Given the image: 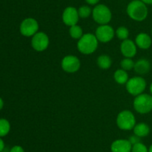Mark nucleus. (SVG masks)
<instances>
[{"label":"nucleus","instance_id":"obj_1","mask_svg":"<svg viewBox=\"0 0 152 152\" xmlns=\"http://www.w3.org/2000/svg\"><path fill=\"white\" fill-rule=\"evenodd\" d=\"M128 16L136 22H142L148 15V9L146 4L140 0H132L126 7Z\"/></svg>","mask_w":152,"mask_h":152},{"label":"nucleus","instance_id":"obj_2","mask_svg":"<svg viewBox=\"0 0 152 152\" xmlns=\"http://www.w3.org/2000/svg\"><path fill=\"white\" fill-rule=\"evenodd\" d=\"M99 41L94 34L86 33L78 40L77 47L79 52L83 55H88L93 54L96 50Z\"/></svg>","mask_w":152,"mask_h":152},{"label":"nucleus","instance_id":"obj_3","mask_svg":"<svg viewBox=\"0 0 152 152\" xmlns=\"http://www.w3.org/2000/svg\"><path fill=\"white\" fill-rule=\"evenodd\" d=\"M133 107L135 111L140 114H148L152 111V95L142 93L134 98Z\"/></svg>","mask_w":152,"mask_h":152},{"label":"nucleus","instance_id":"obj_4","mask_svg":"<svg viewBox=\"0 0 152 152\" xmlns=\"http://www.w3.org/2000/svg\"><path fill=\"white\" fill-rule=\"evenodd\" d=\"M92 17L95 22L101 25H106L112 19V13L109 7L104 4H98L92 9Z\"/></svg>","mask_w":152,"mask_h":152},{"label":"nucleus","instance_id":"obj_5","mask_svg":"<svg viewBox=\"0 0 152 152\" xmlns=\"http://www.w3.org/2000/svg\"><path fill=\"white\" fill-rule=\"evenodd\" d=\"M117 127L123 131L133 130L137 124L134 114L129 110H122L118 113L116 119Z\"/></svg>","mask_w":152,"mask_h":152},{"label":"nucleus","instance_id":"obj_6","mask_svg":"<svg viewBox=\"0 0 152 152\" xmlns=\"http://www.w3.org/2000/svg\"><path fill=\"white\" fill-rule=\"evenodd\" d=\"M146 80L142 76H134L131 77L126 83L127 92L134 97L143 93L146 89Z\"/></svg>","mask_w":152,"mask_h":152},{"label":"nucleus","instance_id":"obj_7","mask_svg":"<svg viewBox=\"0 0 152 152\" xmlns=\"http://www.w3.org/2000/svg\"><path fill=\"white\" fill-rule=\"evenodd\" d=\"M38 22L37 19L32 17H28L22 20L19 26V31L24 37H32L39 31Z\"/></svg>","mask_w":152,"mask_h":152},{"label":"nucleus","instance_id":"obj_8","mask_svg":"<svg viewBox=\"0 0 152 152\" xmlns=\"http://www.w3.org/2000/svg\"><path fill=\"white\" fill-rule=\"evenodd\" d=\"M31 43L34 50L41 52L48 49L50 43V40L46 33L43 31H38L31 37Z\"/></svg>","mask_w":152,"mask_h":152},{"label":"nucleus","instance_id":"obj_9","mask_svg":"<svg viewBox=\"0 0 152 152\" xmlns=\"http://www.w3.org/2000/svg\"><path fill=\"white\" fill-rule=\"evenodd\" d=\"M61 67L65 72L75 73L80 70L81 62L75 55H67L62 58L61 61Z\"/></svg>","mask_w":152,"mask_h":152},{"label":"nucleus","instance_id":"obj_10","mask_svg":"<svg viewBox=\"0 0 152 152\" xmlns=\"http://www.w3.org/2000/svg\"><path fill=\"white\" fill-rule=\"evenodd\" d=\"M95 36L98 41L102 43H109L115 36V31L112 26L108 24L101 25L97 27L95 31Z\"/></svg>","mask_w":152,"mask_h":152},{"label":"nucleus","instance_id":"obj_11","mask_svg":"<svg viewBox=\"0 0 152 152\" xmlns=\"http://www.w3.org/2000/svg\"><path fill=\"white\" fill-rule=\"evenodd\" d=\"M80 16L78 10L73 6H68L65 7L62 14V19L63 23L67 26H73L77 25Z\"/></svg>","mask_w":152,"mask_h":152},{"label":"nucleus","instance_id":"obj_12","mask_svg":"<svg viewBox=\"0 0 152 152\" xmlns=\"http://www.w3.org/2000/svg\"><path fill=\"white\" fill-rule=\"evenodd\" d=\"M120 52L125 58H132L137 55V46L134 41L130 39H126L123 40L120 44Z\"/></svg>","mask_w":152,"mask_h":152},{"label":"nucleus","instance_id":"obj_13","mask_svg":"<svg viewBox=\"0 0 152 152\" xmlns=\"http://www.w3.org/2000/svg\"><path fill=\"white\" fill-rule=\"evenodd\" d=\"M132 145L129 139H120L112 142L111 145V152H132Z\"/></svg>","mask_w":152,"mask_h":152},{"label":"nucleus","instance_id":"obj_14","mask_svg":"<svg viewBox=\"0 0 152 152\" xmlns=\"http://www.w3.org/2000/svg\"><path fill=\"white\" fill-rule=\"evenodd\" d=\"M137 46L142 50L150 49L152 45V38L148 34L145 32L139 33L135 37L134 40Z\"/></svg>","mask_w":152,"mask_h":152},{"label":"nucleus","instance_id":"obj_15","mask_svg":"<svg viewBox=\"0 0 152 152\" xmlns=\"http://www.w3.org/2000/svg\"><path fill=\"white\" fill-rule=\"evenodd\" d=\"M151 68L150 61L146 58H140L135 62L134 70L139 75L148 74Z\"/></svg>","mask_w":152,"mask_h":152},{"label":"nucleus","instance_id":"obj_16","mask_svg":"<svg viewBox=\"0 0 152 152\" xmlns=\"http://www.w3.org/2000/svg\"><path fill=\"white\" fill-rule=\"evenodd\" d=\"M134 134L137 135V137L142 138V137H145L150 134V129L149 125L145 122H140V123H137L135 125L134 128H133Z\"/></svg>","mask_w":152,"mask_h":152},{"label":"nucleus","instance_id":"obj_17","mask_svg":"<svg viewBox=\"0 0 152 152\" xmlns=\"http://www.w3.org/2000/svg\"><path fill=\"white\" fill-rule=\"evenodd\" d=\"M114 79L116 83H117L118 84H126L129 79L128 72L123 69H118L114 72Z\"/></svg>","mask_w":152,"mask_h":152},{"label":"nucleus","instance_id":"obj_18","mask_svg":"<svg viewBox=\"0 0 152 152\" xmlns=\"http://www.w3.org/2000/svg\"><path fill=\"white\" fill-rule=\"evenodd\" d=\"M96 64L102 69H108L112 65V60L108 55H101L96 59Z\"/></svg>","mask_w":152,"mask_h":152},{"label":"nucleus","instance_id":"obj_19","mask_svg":"<svg viewBox=\"0 0 152 152\" xmlns=\"http://www.w3.org/2000/svg\"><path fill=\"white\" fill-rule=\"evenodd\" d=\"M69 34L71 37H72L74 40H80L84 34H83V28H81V26L78 25H74L70 27Z\"/></svg>","mask_w":152,"mask_h":152},{"label":"nucleus","instance_id":"obj_20","mask_svg":"<svg viewBox=\"0 0 152 152\" xmlns=\"http://www.w3.org/2000/svg\"><path fill=\"white\" fill-rule=\"evenodd\" d=\"M10 130V124L6 119H0V137H4L8 134Z\"/></svg>","mask_w":152,"mask_h":152},{"label":"nucleus","instance_id":"obj_21","mask_svg":"<svg viewBox=\"0 0 152 152\" xmlns=\"http://www.w3.org/2000/svg\"><path fill=\"white\" fill-rule=\"evenodd\" d=\"M115 35L120 40H125L126 39H129V31L128 29V28H126V27L120 26L115 31Z\"/></svg>","mask_w":152,"mask_h":152},{"label":"nucleus","instance_id":"obj_22","mask_svg":"<svg viewBox=\"0 0 152 152\" xmlns=\"http://www.w3.org/2000/svg\"><path fill=\"white\" fill-rule=\"evenodd\" d=\"M77 10H78L79 16L82 19H86L92 15V9L88 5H82Z\"/></svg>","mask_w":152,"mask_h":152},{"label":"nucleus","instance_id":"obj_23","mask_svg":"<svg viewBox=\"0 0 152 152\" xmlns=\"http://www.w3.org/2000/svg\"><path fill=\"white\" fill-rule=\"evenodd\" d=\"M135 62L132 59V58H125L120 62V66L121 69L126 70V71H130V70L134 69Z\"/></svg>","mask_w":152,"mask_h":152},{"label":"nucleus","instance_id":"obj_24","mask_svg":"<svg viewBox=\"0 0 152 152\" xmlns=\"http://www.w3.org/2000/svg\"><path fill=\"white\" fill-rule=\"evenodd\" d=\"M132 152H148V148L145 145L140 142L132 145Z\"/></svg>","mask_w":152,"mask_h":152},{"label":"nucleus","instance_id":"obj_25","mask_svg":"<svg viewBox=\"0 0 152 152\" xmlns=\"http://www.w3.org/2000/svg\"><path fill=\"white\" fill-rule=\"evenodd\" d=\"M129 141L130 142L132 145H134L137 144V143L140 142V137H137L135 134H133V135H132L129 138Z\"/></svg>","mask_w":152,"mask_h":152},{"label":"nucleus","instance_id":"obj_26","mask_svg":"<svg viewBox=\"0 0 152 152\" xmlns=\"http://www.w3.org/2000/svg\"><path fill=\"white\" fill-rule=\"evenodd\" d=\"M10 152H25L23 148L20 145H15L10 148Z\"/></svg>","mask_w":152,"mask_h":152},{"label":"nucleus","instance_id":"obj_27","mask_svg":"<svg viewBox=\"0 0 152 152\" xmlns=\"http://www.w3.org/2000/svg\"><path fill=\"white\" fill-rule=\"evenodd\" d=\"M86 2L89 5H96V4H99V1L100 0H85Z\"/></svg>","mask_w":152,"mask_h":152},{"label":"nucleus","instance_id":"obj_28","mask_svg":"<svg viewBox=\"0 0 152 152\" xmlns=\"http://www.w3.org/2000/svg\"><path fill=\"white\" fill-rule=\"evenodd\" d=\"M5 148V145H4V142L3 141V139H1V137H0V152L4 150V148Z\"/></svg>","mask_w":152,"mask_h":152},{"label":"nucleus","instance_id":"obj_29","mask_svg":"<svg viewBox=\"0 0 152 152\" xmlns=\"http://www.w3.org/2000/svg\"><path fill=\"white\" fill-rule=\"evenodd\" d=\"M146 5H152V0H140Z\"/></svg>","mask_w":152,"mask_h":152},{"label":"nucleus","instance_id":"obj_30","mask_svg":"<svg viewBox=\"0 0 152 152\" xmlns=\"http://www.w3.org/2000/svg\"><path fill=\"white\" fill-rule=\"evenodd\" d=\"M3 107H4V101L2 98H0V110L3 108Z\"/></svg>","mask_w":152,"mask_h":152},{"label":"nucleus","instance_id":"obj_31","mask_svg":"<svg viewBox=\"0 0 152 152\" xmlns=\"http://www.w3.org/2000/svg\"><path fill=\"white\" fill-rule=\"evenodd\" d=\"M10 150H9V149L7 148V147H5V148H4V150H3L1 152H10Z\"/></svg>","mask_w":152,"mask_h":152},{"label":"nucleus","instance_id":"obj_32","mask_svg":"<svg viewBox=\"0 0 152 152\" xmlns=\"http://www.w3.org/2000/svg\"><path fill=\"white\" fill-rule=\"evenodd\" d=\"M149 91H150V94L152 95V82L149 86Z\"/></svg>","mask_w":152,"mask_h":152},{"label":"nucleus","instance_id":"obj_33","mask_svg":"<svg viewBox=\"0 0 152 152\" xmlns=\"http://www.w3.org/2000/svg\"><path fill=\"white\" fill-rule=\"evenodd\" d=\"M148 152H152V145H151L150 147L148 148Z\"/></svg>","mask_w":152,"mask_h":152},{"label":"nucleus","instance_id":"obj_34","mask_svg":"<svg viewBox=\"0 0 152 152\" xmlns=\"http://www.w3.org/2000/svg\"><path fill=\"white\" fill-rule=\"evenodd\" d=\"M151 36H152V28H151Z\"/></svg>","mask_w":152,"mask_h":152}]
</instances>
